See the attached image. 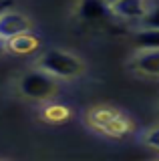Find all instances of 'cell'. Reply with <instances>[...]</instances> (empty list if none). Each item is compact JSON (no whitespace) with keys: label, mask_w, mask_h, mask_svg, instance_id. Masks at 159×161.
<instances>
[{"label":"cell","mask_w":159,"mask_h":161,"mask_svg":"<svg viewBox=\"0 0 159 161\" xmlns=\"http://www.w3.org/2000/svg\"><path fill=\"white\" fill-rule=\"evenodd\" d=\"M135 69L149 77H159V48H147L135 58Z\"/></svg>","instance_id":"ba28073f"},{"label":"cell","mask_w":159,"mask_h":161,"mask_svg":"<svg viewBox=\"0 0 159 161\" xmlns=\"http://www.w3.org/2000/svg\"><path fill=\"white\" fill-rule=\"evenodd\" d=\"M8 4H0V12H4V8H6Z\"/></svg>","instance_id":"9a60e30c"},{"label":"cell","mask_w":159,"mask_h":161,"mask_svg":"<svg viewBox=\"0 0 159 161\" xmlns=\"http://www.w3.org/2000/svg\"><path fill=\"white\" fill-rule=\"evenodd\" d=\"M91 121L93 125H97L103 133L107 135H113V137H121L131 131L129 127V121L123 117L119 111H113V109H97L91 113Z\"/></svg>","instance_id":"3957f363"},{"label":"cell","mask_w":159,"mask_h":161,"mask_svg":"<svg viewBox=\"0 0 159 161\" xmlns=\"http://www.w3.org/2000/svg\"><path fill=\"white\" fill-rule=\"evenodd\" d=\"M141 20H143V28H159V4L149 6V10Z\"/></svg>","instance_id":"30bf717a"},{"label":"cell","mask_w":159,"mask_h":161,"mask_svg":"<svg viewBox=\"0 0 159 161\" xmlns=\"http://www.w3.org/2000/svg\"><path fill=\"white\" fill-rule=\"evenodd\" d=\"M137 47L141 48H159V28H143L135 36Z\"/></svg>","instance_id":"9c48e42d"},{"label":"cell","mask_w":159,"mask_h":161,"mask_svg":"<svg viewBox=\"0 0 159 161\" xmlns=\"http://www.w3.org/2000/svg\"><path fill=\"white\" fill-rule=\"evenodd\" d=\"M79 14L85 20L97 22V20H103L111 14V6H109L105 0H83L81 8H79Z\"/></svg>","instance_id":"52a82bcc"},{"label":"cell","mask_w":159,"mask_h":161,"mask_svg":"<svg viewBox=\"0 0 159 161\" xmlns=\"http://www.w3.org/2000/svg\"><path fill=\"white\" fill-rule=\"evenodd\" d=\"M20 91L24 97H30L36 101L51 99L57 93V80L47 70H30L20 79Z\"/></svg>","instance_id":"7a4b0ae2"},{"label":"cell","mask_w":159,"mask_h":161,"mask_svg":"<svg viewBox=\"0 0 159 161\" xmlns=\"http://www.w3.org/2000/svg\"><path fill=\"white\" fill-rule=\"evenodd\" d=\"M41 69L58 79H74L83 73V60L63 50H48L41 58Z\"/></svg>","instance_id":"6da1fadb"},{"label":"cell","mask_w":159,"mask_h":161,"mask_svg":"<svg viewBox=\"0 0 159 161\" xmlns=\"http://www.w3.org/2000/svg\"><path fill=\"white\" fill-rule=\"evenodd\" d=\"M38 47H41V40H38V36H34L30 30L20 32L6 40V50H10L14 54H30Z\"/></svg>","instance_id":"8992f818"},{"label":"cell","mask_w":159,"mask_h":161,"mask_svg":"<svg viewBox=\"0 0 159 161\" xmlns=\"http://www.w3.org/2000/svg\"><path fill=\"white\" fill-rule=\"evenodd\" d=\"M105 2L109 4V6H111V4H115V2H117V0H105Z\"/></svg>","instance_id":"5bb4252c"},{"label":"cell","mask_w":159,"mask_h":161,"mask_svg":"<svg viewBox=\"0 0 159 161\" xmlns=\"http://www.w3.org/2000/svg\"><path fill=\"white\" fill-rule=\"evenodd\" d=\"M149 10V0H117L111 4V14L127 20H141Z\"/></svg>","instance_id":"5b68a950"},{"label":"cell","mask_w":159,"mask_h":161,"mask_svg":"<svg viewBox=\"0 0 159 161\" xmlns=\"http://www.w3.org/2000/svg\"><path fill=\"white\" fill-rule=\"evenodd\" d=\"M4 53H6V40H4L2 36H0V57H2Z\"/></svg>","instance_id":"4fadbf2b"},{"label":"cell","mask_w":159,"mask_h":161,"mask_svg":"<svg viewBox=\"0 0 159 161\" xmlns=\"http://www.w3.org/2000/svg\"><path fill=\"white\" fill-rule=\"evenodd\" d=\"M44 117H47L48 121H63V119L69 117V111H67V107L52 105V107H48L47 111H44Z\"/></svg>","instance_id":"8fae6325"},{"label":"cell","mask_w":159,"mask_h":161,"mask_svg":"<svg viewBox=\"0 0 159 161\" xmlns=\"http://www.w3.org/2000/svg\"><path fill=\"white\" fill-rule=\"evenodd\" d=\"M145 141H147L149 147H153V149H157V151H159V127H155V129L149 131L147 137H145Z\"/></svg>","instance_id":"7c38bea8"},{"label":"cell","mask_w":159,"mask_h":161,"mask_svg":"<svg viewBox=\"0 0 159 161\" xmlns=\"http://www.w3.org/2000/svg\"><path fill=\"white\" fill-rule=\"evenodd\" d=\"M26 30H30V20L22 12H14V10L0 12V36L4 40L16 36L20 32H26Z\"/></svg>","instance_id":"277c9868"}]
</instances>
